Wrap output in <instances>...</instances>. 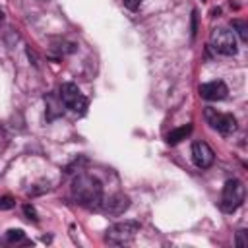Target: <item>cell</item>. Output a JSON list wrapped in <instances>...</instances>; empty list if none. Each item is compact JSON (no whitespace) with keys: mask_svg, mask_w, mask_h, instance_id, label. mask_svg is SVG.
Instances as JSON below:
<instances>
[{"mask_svg":"<svg viewBox=\"0 0 248 248\" xmlns=\"http://www.w3.org/2000/svg\"><path fill=\"white\" fill-rule=\"evenodd\" d=\"M72 198L83 207L97 209L103 200V184L95 176L81 172L72 182Z\"/></svg>","mask_w":248,"mask_h":248,"instance_id":"cell-1","label":"cell"},{"mask_svg":"<svg viewBox=\"0 0 248 248\" xmlns=\"http://www.w3.org/2000/svg\"><path fill=\"white\" fill-rule=\"evenodd\" d=\"M244 196H246V188L244 184L238 180V178H231L225 182L223 186V196H221V209L225 213H232L236 211L242 202H244Z\"/></svg>","mask_w":248,"mask_h":248,"instance_id":"cell-2","label":"cell"},{"mask_svg":"<svg viewBox=\"0 0 248 248\" xmlns=\"http://www.w3.org/2000/svg\"><path fill=\"white\" fill-rule=\"evenodd\" d=\"M209 45L215 52L225 54V56H232L238 50L234 31H231L229 27H215L209 35Z\"/></svg>","mask_w":248,"mask_h":248,"instance_id":"cell-3","label":"cell"},{"mask_svg":"<svg viewBox=\"0 0 248 248\" xmlns=\"http://www.w3.org/2000/svg\"><path fill=\"white\" fill-rule=\"evenodd\" d=\"M140 232L138 221H120L107 229V242L110 244H126Z\"/></svg>","mask_w":248,"mask_h":248,"instance_id":"cell-4","label":"cell"},{"mask_svg":"<svg viewBox=\"0 0 248 248\" xmlns=\"http://www.w3.org/2000/svg\"><path fill=\"white\" fill-rule=\"evenodd\" d=\"M58 97L62 99L64 107L72 108L74 112L83 114L85 108H87V99H85V95L79 91V87H78L76 83H70V81H68V83H62V85H60V91H58Z\"/></svg>","mask_w":248,"mask_h":248,"instance_id":"cell-5","label":"cell"},{"mask_svg":"<svg viewBox=\"0 0 248 248\" xmlns=\"http://www.w3.org/2000/svg\"><path fill=\"white\" fill-rule=\"evenodd\" d=\"M205 118L223 136H231L236 130V118L231 112H217L215 108H205Z\"/></svg>","mask_w":248,"mask_h":248,"instance_id":"cell-6","label":"cell"},{"mask_svg":"<svg viewBox=\"0 0 248 248\" xmlns=\"http://www.w3.org/2000/svg\"><path fill=\"white\" fill-rule=\"evenodd\" d=\"M128 207H130V198H128V196H124V194H112V196L107 198V200L103 198L97 209H101V211H105V213L116 217V215H122Z\"/></svg>","mask_w":248,"mask_h":248,"instance_id":"cell-7","label":"cell"},{"mask_svg":"<svg viewBox=\"0 0 248 248\" xmlns=\"http://www.w3.org/2000/svg\"><path fill=\"white\" fill-rule=\"evenodd\" d=\"M192 159H194V165L200 167V169H207L213 165L215 161V153L213 149L205 143V141H196L192 145Z\"/></svg>","mask_w":248,"mask_h":248,"instance_id":"cell-8","label":"cell"},{"mask_svg":"<svg viewBox=\"0 0 248 248\" xmlns=\"http://www.w3.org/2000/svg\"><path fill=\"white\" fill-rule=\"evenodd\" d=\"M229 93L225 81L221 79H215V81H207V83H202L200 85V95L205 99V101H221L225 99Z\"/></svg>","mask_w":248,"mask_h":248,"instance_id":"cell-9","label":"cell"},{"mask_svg":"<svg viewBox=\"0 0 248 248\" xmlns=\"http://www.w3.org/2000/svg\"><path fill=\"white\" fill-rule=\"evenodd\" d=\"M190 132H192V124L180 126V128H176V130L169 132V136H167V141H169L170 145H176V143H180L182 140H186V138L190 136Z\"/></svg>","mask_w":248,"mask_h":248,"instance_id":"cell-10","label":"cell"},{"mask_svg":"<svg viewBox=\"0 0 248 248\" xmlns=\"http://www.w3.org/2000/svg\"><path fill=\"white\" fill-rule=\"evenodd\" d=\"M232 27L236 29V33L240 35V39L246 43L248 41V23L244 19H232Z\"/></svg>","mask_w":248,"mask_h":248,"instance_id":"cell-11","label":"cell"},{"mask_svg":"<svg viewBox=\"0 0 248 248\" xmlns=\"http://www.w3.org/2000/svg\"><path fill=\"white\" fill-rule=\"evenodd\" d=\"M6 238H8V242H19L23 238V231L21 229H10Z\"/></svg>","mask_w":248,"mask_h":248,"instance_id":"cell-12","label":"cell"},{"mask_svg":"<svg viewBox=\"0 0 248 248\" xmlns=\"http://www.w3.org/2000/svg\"><path fill=\"white\" fill-rule=\"evenodd\" d=\"M14 205H16V202H14L12 196H2L0 198V209H12Z\"/></svg>","mask_w":248,"mask_h":248,"instance_id":"cell-13","label":"cell"},{"mask_svg":"<svg viewBox=\"0 0 248 248\" xmlns=\"http://www.w3.org/2000/svg\"><path fill=\"white\" fill-rule=\"evenodd\" d=\"M23 213L29 217V219H33V221H37V211H35V207L33 205H29V203H25L23 205Z\"/></svg>","mask_w":248,"mask_h":248,"instance_id":"cell-14","label":"cell"},{"mask_svg":"<svg viewBox=\"0 0 248 248\" xmlns=\"http://www.w3.org/2000/svg\"><path fill=\"white\" fill-rule=\"evenodd\" d=\"M248 244V240H246V231H238V234H236V246H246Z\"/></svg>","mask_w":248,"mask_h":248,"instance_id":"cell-15","label":"cell"},{"mask_svg":"<svg viewBox=\"0 0 248 248\" xmlns=\"http://www.w3.org/2000/svg\"><path fill=\"white\" fill-rule=\"evenodd\" d=\"M140 2H141V0H124V6H126L128 10H138V8H140Z\"/></svg>","mask_w":248,"mask_h":248,"instance_id":"cell-16","label":"cell"},{"mask_svg":"<svg viewBox=\"0 0 248 248\" xmlns=\"http://www.w3.org/2000/svg\"><path fill=\"white\" fill-rule=\"evenodd\" d=\"M2 21H4V12L0 10V25H2Z\"/></svg>","mask_w":248,"mask_h":248,"instance_id":"cell-17","label":"cell"}]
</instances>
